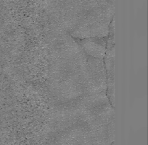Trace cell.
Segmentation results:
<instances>
[{"mask_svg": "<svg viewBox=\"0 0 148 145\" xmlns=\"http://www.w3.org/2000/svg\"><path fill=\"white\" fill-rule=\"evenodd\" d=\"M106 41L105 37H96L81 39L79 42L89 55L101 59L106 53Z\"/></svg>", "mask_w": 148, "mask_h": 145, "instance_id": "cell-1", "label": "cell"}]
</instances>
